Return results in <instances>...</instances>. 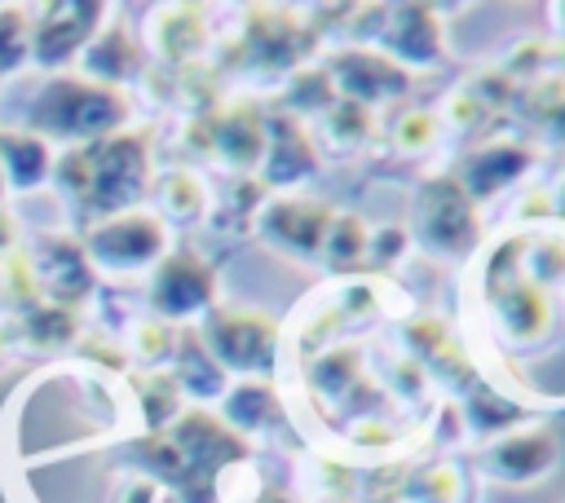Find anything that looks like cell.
<instances>
[{
  "label": "cell",
  "instance_id": "obj_1",
  "mask_svg": "<svg viewBox=\"0 0 565 503\" xmlns=\"http://www.w3.org/2000/svg\"><path fill=\"white\" fill-rule=\"evenodd\" d=\"M124 115H128L124 97L88 79H57L35 101V128L53 137H102L115 124H124Z\"/></svg>",
  "mask_w": 565,
  "mask_h": 503
},
{
  "label": "cell",
  "instance_id": "obj_2",
  "mask_svg": "<svg viewBox=\"0 0 565 503\" xmlns=\"http://www.w3.org/2000/svg\"><path fill=\"white\" fill-rule=\"evenodd\" d=\"M146 181V141L106 137L97 150H84V194L97 207H124Z\"/></svg>",
  "mask_w": 565,
  "mask_h": 503
},
{
  "label": "cell",
  "instance_id": "obj_3",
  "mask_svg": "<svg viewBox=\"0 0 565 503\" xmlns=\"http://www.w3.org/2000/svg\"><path fill=\"white\" fill-rule=\"evenodd\" d=\"M207 357H216L221 371H265L278 349V327L260 313H234L216 309L207 318Z\"/></svg>",
  "mask_w": 565,
  "mask_h": 503
},
{
  "label": "cell",
  "instance_id": "obj_4",
  "mask_svg": "<svg viewBox=\"0 0 565 503\" xmlns=\"http://www.w3.org/2000/svg\"><path fill=\"white\" fill-rule=\"evenodd\" d=\"M415 225L419 238L437 252V256H459L472 238H477V207L472 199L459 190V181L437 176L419 190V207H415Z\"/></svg>",
  "mask_w": 565,
  "mask_h": 503
},
{
  "label": "cell",
  "instance_id": "obj_5",
  "mask_svg": "<svg viewBox=\"0 0 565 503\" xmlns=\"http://www.w3.org/2000/svg\"><path fill=\"white\" fill-rule=\"evenodd\" d=\"M84 252L106 269H146L163 256V221L146 212H119L88 234Z\"/></svg>",
  "mask_w": 565,
  "mask_h": 503
},
{
  "label": "cell",
  "instance_id": "obj_6",
  "mask_svg": "<svg viewBox=\"0 0 565 503\" xmlns=\"http://www.w3.org/2000/svg\"><path fill=\"white\" fill-rule=\"evenodd\" d=\"M331 207L313 203V199H269L256 216V229L269 247L296 256V260H318L327 225H331Z\"/></svg>",
  "mask_w": 565,
  "mask_h": 503
},
{
  "label": "cell",
  "instance_id": "obj_7",
  "mask_svg": "<svg viewBox=\"0 0 565 503\" xmlns=\"http://www.w3.org/2000/svg\"><path fill=\"white\" fill-rule=\"evenodd\" d=\"M212 296H216V278L194 252H172V256H163L154 265L150 304L163 318H194V313H203L212 304Z\"/></svg>",
  "mask_w": 565,
  "mask_h": 503
},
{
  "label": "cell",
  "instance_id": "obj_8",
  "mask_svg": "<svg viewBox=\"0 0 565 503\" xmlns=\"http://www.w3.org/2000/svg\"><path fill=\"white\" fill-rule=\"evenodd\" d=\"M481 468L503 485H534L556 468V437L547 428H516L486 446Z\"/></svg>",
  "mask_w": 565,
  "mask_h": 503
},
{
  "label": "cell",
  "instance_id": "obj_9",
  "mask_svg": "<svg viewBox=\"0 0 565 503\" xmlns=\"http://www.w3.org/2000/svg\"><path fill=\"white\" fill-rule=\"evenodd\" d=\"M327 75L335 88H344V101H358V106L384 101V97L406 88L402 66L393 57H380V53H340Z\"/></svg>",
  "mask_w": 565,
  "mask_h": 503
},
{
  "label": "cell",
  "instance_id": "obj_10",
  "mask_svg": "<svg viewBox=\"0 0 565 503\" xmlns=\"http://www.w3.org/2000/svg\"><path fill=\"white\" fill-rule=\"evenodd\" d=\"M97 13H102V4H53V9H44L49 22L31 26V53L40 62H49V66L71 57L75 49L88 44Z\"/></svg>",
  "mask_w": 565,
  "mask_h": 503
},
{
  "label": "cell",
  "instance_id": "obj_11",
  "mask_svg": "<svg viewBox=\"0 0 565 503\" xmlns=\"http://www.w3.org/2000/svg\"><path fill=\"white\" fill-rule=\"evenodd\" d=\"M384 49L397 62H406V66H437V57H441V26H437L433 9H419V4L393 9L388 26H384Z\"/></svg>",
  "mask_w": 565,
  "mask_h": 503
},
{
  "label": "cell",
  "instance_id": "obj_12",
  "mask_svg": "<svg viewBox=\"0 0 565 503\" xmlns=\"http://www.w3.org/2000/svg\"><path fill=\"white\" fill-rule=\"evenodd\" d=\"M31 274H35V287H44L49 296H57L66 309H71V300L84 296L88 282H93V274H88V252H84L79 243H71V238H49V243L40 247V260H35Z\"/></svg>",
  "mask_w": 565,
  "mask_h": 503
},
{
  "label": "cell",
  "instance_id": "obj_13",
  "mask_svg": "<svg viewBox=\"0 0 565 503\" xmlns=\"http://www.w3.org/2000/svg\"><path fill=\"white\" fill-rule=\"evenodd\" d=\"M265 124L252 106H238L234 115H225L221 124H212V150L230 163V168H252L265 154Z\"/></svg>",
  "mask_w": 565,
  "mask_h": 503
},
{
  "label": "cell",
  "instance_id": "obj_14",
  "mask_svg": "<svg viewBox=\"0 0 565 503\" xmlns=\"http://www.w3.org/2000/svg\"><path fill=\"white\" fill-rule=\"evenodd\" d=\"M521 168H525V150H516V146H508V141H499V146H486V150H477L468 163H463V194L468 199H481V194H490V190H503L512 176H521Z\"/></svg>",
  "mask_w": 565,
  "mask_h": 503
},
{
  "label": "cell",
  "instance_id": "obj_15",
  "mask_svg": "<svg viewBox=\"0 0 565 503\" xmlns=\"http://www.w3.org/2000/svg\"><path fill=\"white\" fill-rule=\"evenodd\" d=\"M0 168H9V185L18 190H35L49 168H53V154L40 137L31 132H18V137H0Z\"/></svg>",
  "mask_w": 565,
  "mask_h": 503
},
{
  "label": "cell",
  "instance_id": "obj_16",
  "mask_svg": "<svg viewBox=\"0 0 565 503\" xmlns=\"http://www.w3.org/2000/svg\"><path fill=\"white\" fill-rule=\"evenodd\" d=\"M366 247H371V229L362 225V216L335 212L331 225H327V238H322V252H318V256H322L327 269L344 274V269H353L358 260H366Z\"/></svg>",
  "mask_w": 565,
  "mask_h": 503
},
{
  "label": "cell",
  "instance_id": "obj_17",
  "mask_svg": "<svg viewBox=\"0 0 565 503\" xmlns=\"http://www.w3.org/2000/svg\"><path fill=\"white\" fill-rule=\"evenodd\" d=\"M499 322L512 340H534L547 327V296L534 282H516L499 304Z\"/></svg>",
  "mask_w": 565,
  "mask_h": 503
},
{
  "label": "cell",
  "instance_id": "obj_18",
  "mask_svg": "<svg viewBox=\"0 0 565 503\" xmlns=\"http://www.w3.org/2000/svg\"><path fill=\"white\" fill-rule=\"evenodd\" d=\"M84 66L97 79H128V75H137V49L119 26H110L102 40H93L84 49Z\"/></svg>",
  "mask_w": 565,
  "mask_h": 503
},
{
  "label": "cell",
  "instance_id": "obj_19",
  "mask_svg": "<svg viewBox=\"0 0 565 503\" xmlns=\"http://www.w3.org/2000/svg\"><path fill=\"white\" fill-rule=\"evenodd\" d=\"M159 203H163V212L168 216H177V221H190V216H199L203 212V181L194 176V172H185V168H177V172H168L163 181H159Z\"/></svg>",
  "mask_w": 565,
  "mask_h": 503
},
{
  "label": "cell",
  "instance_id": "obj_20",
  "mask_svg": "<svg viewBox=\"0 0 565 503\" xmlns=\"http://www.w3.org/2000/svg\"><path fill=\"white\" fill-rule=\"evenodd\" d=\"M22 335L31 344H66L75 335V313L66 304H40V309H26L22 318Z\"/></svg>",
  "mask_w": 565,
  "mask_h": 503
},
{
  "label": "cell",
  "instance_id": "obj_21",
  "mask_svg": "<svg viewBox=\"0 0 565 503\" xmlns=\"http://www.w3.org/2000/svg\"><path fill=\"white\" fill-rule=\"evenodd\" d=\"M177 40H190V53L203 49V26H199V13L194 9H168L163 13V26H154V44L172 62H177Z\"/></svg>",
  "mask_w": 565,
  "mask_h": 503
},
{
  "label": "cell",
  "instance_id": "obj_22",
  "mask_svg": "<svg viewBox=\"0 0 565 503\" xmlns=\"http://www.w3.org/2000/svg\"><path fill=\"white\" fill-rule=\"evenodd\" d=\"M225 415H230L234 424H243V428H260V424H269V419L278 415V406H274V393H269L265 384H243V388L225 402Z\"/></svg>",
  "mask_w": 565,
  "mask_h": 503
},
{
  "label": "cell",
  "instance_id": "obj_23",
  "mask_svg": "<svg viewBox=\"0 0 565 503\" xmlns=\"http://www.w3.org/2000/svg\"><path fill=\"white\" fill-rule=\"evenodd\" d=\"M31 49V22L22 9H0V71L18 66Z\"/></svg>",
  "mask_w": 565,
  "mask_h": 503
},
{
  "label": "cell",
  "instance_id": "obj_24",
  "mask_svg": "<svg viewBox=\"0 0 565 503\" xmlns=\"http://www.w3.org/2000/svg\"><path fill=\"white\" fill-rule=\"evenodd\" d=\"M433 137H437V119L424 115V110L402 115L397 128H393V141H397L402 150H424V146H433Z\"/></svg>",
  "mask_w": 565,
  "mask_h": 503
},
{
  "label": "cell",
  "instance_id": "obj_25",
  "mask_svg": "<svg viewBox=\"0 0 565 503\" xmlns=\"http://www.w3.org/2000/svg\"><path fill=\"white\" fill-rule=\"evenodd\" d=\"M137 344H141V357H146V362L168 357V353H172V331L159 327V322H146V327L137 331Z\"/></svg>",
  "mask_w": 565,
  "mask_h": 503
},
{
  "label": "cell",
  "instance_id": "obj_26",
  "mask_svg": "<svg viewBox=\"0 0 565 503\" xmlns=\"http://www.w3.org/2000/svg\"><path fill=\"white\" fill-rule=\"evenodd\" d=\"M0 353H4V344H0Z\"/></svg>",
  "mask_w": 565,
  "mask_h": 503
}]
</instances>
